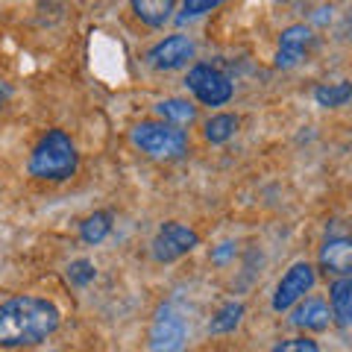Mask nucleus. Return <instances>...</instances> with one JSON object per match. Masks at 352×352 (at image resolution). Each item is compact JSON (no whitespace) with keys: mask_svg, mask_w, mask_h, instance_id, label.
<instances>
[{"mask_svg":"<svg viewBox=\"0 0 352 352\" xmlns=\"http://www.w3.org/2000/svg\"><path fill=\"white\" fill-rule=\"evenodd\" d=\"M59 329V308L41 296H15L0 305V346H36Z\"/></svg>","mask_w":352,"mask_h":352,"instance_id":"obj_1","label":"nucleus"},{"mask_svg":"<svg viewBox=\"0 0 352 352\" xmlns=\"http://www.w3.org/2000/svg\"><path fill=\"white\" fill-rule=\"evenodd\" d=\"M76 164H80V156H76V144L71 141V135L62 129H50L47 135H41L36 150L30 153L27 170L36 179L65 182L76 173Z\"/></svg>","mask_w":352,"mask_h":352,"instance_id":"obj_2","label":"nucleus"},{"mask_svg":"<svg viewBox=\"0 0 352 352\" xmlns=\"http://www.w3.org/2000/svg\"><path fill=\"white\" fill-rule=\"evenodd\" d=\"M132 144L156 162H173L188 153V135H185V129L168 124V120H162V124L144 120L132 129Z\"/></svg>","mask_w":352,"mask_h":352,"instance_id":"obj_3","label":"nucleus"},{"mask_svg":"<svg viewBox=\"0 0 352 352\" xmlns=\"http://www.w3.org/2000/svg\"><path fill=\"white\" fill-rule=\"evenodd\" d=\"M185 85H188V91L203 106H223V103L232 100V91H235L232 82H229V76L220 74L217 68H212V65H194L188 71Z\"/></svg>","mask_w":352,"mask_h":352,"instance_id":"obj_4","label":"nucleus"},{"mask_svg":"<svg viewBox=\"0 0 352 352\" xmlns=\"http://www.w3.org/2000/svg\"><path fill=\"white\" fill-rule=\"evenodd\" d=\"M197 247H200V235H197L191 226L170 220V223H164L156 232V238H153V258L162 264H170L176 258L188 256Z\"/></svg>","mask_w":352,"mask_h":352,"instance_id":"obj_5","label":"nucleus"},{"mask_svg":"<svg viewBox=\"0 0 352 352\" xmlns=\"http://www.w3.org/2000/svg\"><path fill=\"white\" fill-rule=\"evenodd\" d=\"M317 282V273L308 261H296L288 267V273L279 279L276 285V294H273V308L276 311H288V308H294L296 302L302 300V296L314 288Z\"/></svg>","mask_w":352,"mask_h":352,"instance_id":"obj_6","label":"nucleus"},{"mask_svg":"<svg viewBox=\"0 0 352 352\" xmlns=\"http://www.w3.org/2000/svg\"><path fill=\"white\" fill-rule=\"evenodd\" d=\"M188 338L185 317L173 305H162L150 326V349H182Z\"/></svg>","mask_w":352,"mask_h":352,"instance_id":"obj_7","label":"nucleus"},{"mask_svg":"<svg viewBox=\"0 0 352 352\" xmlns=\"http://www.w3.org/2000/svg\"><path fill=\"white\" fill-rule=\"evenodd\" d=\"M194 59V41L188 36H168L147 53V62L156 71H179Z\"/></svg>","mask_w":352,"mask_h":352,"instance_id":"obj_8","label":"nucleus"},{"mask_svg":"<svg viewBox=\"0 0 352 352\" xmlns=\"http://www.w3.org/2000/svg\"><path fill=\"white\" fill-rule=\"evenodd\" d=\"M311 30H308L305 24H291L288 30H282V36H279V53H276V68L282 71H291L296 68V65L302 62L305 56V50L311 47Z\"/></svg>","mask_w":352,"mask_h":352,"instance_id":"obj_9","label":"nucleus"},{"mask_svg":"<svg viewBox=\"0 0 352 352\" xmlns=\"http://www.w3.org/2000/svg\"><path fill=\"white\" fill-rule=\"evenodd\" d=\"M320 270L332 276H352V238L338 235L320 247Z\"/></svg>","mask_w":352,"mask_h":352,"instance_id":"obj_10","label":"nucleus"},{"mask_svg":"<svg viewBox=\"0 0 352 352\" xmlns=\"http://www.w3.org/2000/svg\"><path fill=\"white\" fill-rule=\"evenodd\" d=\"M332 320H335L332 305L317 300V296H308V300L296 305L294 314H291V323L305 329V332H323V329H329Z\"/></svg>","mask_w":352,"mask_h":352,"instance_id":"obj_11","label":"nucleus"},{"mask_svg":"<svg viewBox=\"0 0 352 352\" xmlns=\"http://www.w3.org/2000/svg\"><path fill=\"white\" fill-rule=\"evenodd\" d=\"M329 305H332L335 323L349 329L352 326V276H338L329 288Z\"/></svg>","mask_w":352,"mask_h":352,"instance_id":"obj_12","label":"nucleus"},{"mask_svg":"<svg viewBox=\"0 0 352 352\" xmlns=\"http://www.w3.org/2000/svg\"><path fill=\"white\" fill-rule=\"evenodd\" d=\"M173 6H176V0H132L135 18L153 30L164 27L173 18Z\"/></svg>","mask_w":352,"mask_h":352,"instance_id":"obj_13","label":"nucleus"},{"mask_svg":"<svg viewBox=\"0 0 352 352\" xmlns=\"http://www.w3.org/2000/svg\"><path fill=\"white\" fill-rule=\"evenodd\" d=\"M156 115L162 120H168L173 126H188L197 120V106L188 103V100H179V97H173V100H162L156 106Z\"/></svg>","mask_w":352,"mask_h":352,"instance_id":"obj_14","label":"nucleus"},{"mask_svg":"<svg viewBox=\"0 0 352 352\" xmlns=\"http://www.w3.org/2000/svg\"><path fill=\"white\" fill-rule=\"evenodd\" d=\"M109 232H112V214L109 212H94L80 223V238L91 247L103 244V241L109 238Z\"/></svg>","mask_w":352,"mask_h":352,"instance_id":"obj_15","label":"nucleus"},{"mask_svg":"<svg viewBox=\"0 0 352 352\" xmlns=\"http://www.w3.org/2000/svg\"><path fill=\"white\" fill-rule=\"evenodd\" d=\"M235 132H238V118L229 115V112H220V115H212L206 120L203 135H206L208 144H226Z\"/></svg>","mask_w":352,"mask_h":352,"instance_id":"obj_16","label":"nucleus"},{"mask_svg":"<svg viewBox=\"0 0 352 352\" xmlns=\"http://www.w3.org/2000/svg\"><path fill=\"white\" fill-rule=\"evenodd\" d=\"M314 100H317V106H323V109L346 106V103L352 100V82H349V80H340V82L317 85V88H314Z\"/></svg>","mask_w":352,"mask_h":352,"instance_id":"obj_17","label":"nucleus"},{"mask_svg":"<svg viewBox=\"0 0 352 352\" xmlns=\"http://www.w3.org/2000/svg\"><path fill=\"white\" fill-rule=\"evenodd\" d=\"M241 317H244V302H223L220 305V311L212 317V323H208V332L212 335H226V332H235Z\"/></svg>","mask_w":352,"mask_h":352,"instance_id":"obj_18","label":"nucleus"},{"mask_svg":"<svg viewBox=\"0 0 352 352\" xmlns=\"http://www.w3.org/2000/svg\"><path fill=\"white\" fill-rule=\"evenodd\" d=\"M94 276H97V270L88 258H76L68 264V279H71V285H76V288H85L88 282H94Z\"/></svg>","mask_w":352,"mask_h":352,"instance_id":"obj_19","label":"nucleus"},{"mask_svg":"<svg viewBox=\"0 0 352 352\" xmlns=\"http://www.w3.org/2000/svg\"><path fill=\"white\" fill-rule=\"evenodd\" d=\"M226 0H182V12L188 18H200L206 12H212V9L223 6Z\"/></svg>","mask_w":352,"mask_h":352,"instance_id":"obj_20","label":"nucleus"},{"mask_svg":"<svg viewBox=\"0 0 352 352\" xmlns=\"http://www.w3.org/2000/svg\"><path fill=\"white\" fill-rule=\"evenodd\" d=\"M276 352H317V344L308 338H291V340H282V344L273 346Z\"/></svg>","mask_w":352,"mask_h":352,"instance_id":"obj_21","label":"nucleus"},{"mask_svg":"<svg viewBox=\"0 0 352 352\" xmlns=\"http://www.w3.org/2000/svg\"><path fill=\"white\" fill-rule=\"evenodd\" d=\"M9 94H12V88H9V82L0 76V109H3L9 103Z\"/></svg>","mask_w":352,"mask_h":352,"instance_id":"obj_22","label":"nucleus"},{"mask_svg":"<svg viewBox=\"0 0 352 352\" xmlns=\"http://www.w3.org/2000/svg\"><path fill=\"white\" fill-rule=\"evenodd\" d=\"M232 252H235L232 244H223V250H217V252H214V261H226L229 256H232Z\"/></svg>","mask_w":352,"mask_h":352,"instance_id":"obj_23","label":"nucleus"}]
</instances>
